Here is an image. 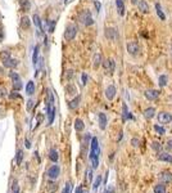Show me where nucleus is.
<instances>
[{"label":"nucleus","mask_w":172,"mask_h":193,"mask_svg":"<svg viewBox=\"0 0 172 193\" xmlns=\"http://www.w3.org/2000/svg\"><path fill=\"white\" fill-rule=\"evenodd\" d=\"M99 154H100V148H99V142L98 138H91V149H90V161L93 169H96L99 166Z\"/></svg>","instance_id":"1"},{"label":"nucleus","mask_w":172,"mask_h":193,"mask_svg":"<svg viewBox=\"0 0 172 193\" xmlns=\"http://www.w3.org/2000/svg\"><path fill=\"white\" fill-rule=\"evenodd\" d=\"M46 107H48V125H52L55 116V107H54V97H53L52 90H48V100H46Z\"/></svg>","instance_id":"2"},{"label":"nucleus","mask_w":172,"mask_h":193,"mask_svg":"<svg viewBox=\"0 0 172 193\" xmlns=\"http://www.w3.org/2000/svg\"><path fill=\"white\" fill-rule=\"evenodd\" d=\"M77 31H78V28H77L76 25H68L66 27V31H64V39H66L67 41H72L73 39L76 37L77 35Z\"/></svg>","instance_id":"3"},{"label":"nucleus","mask_w":172,"mask_h":193,"mask_svg":"<svg viewBox=\"0 0 172 193\" xmlns=\"http://www.w3.org/2000/svg\"><path fill=\"white\" fill-rule=\"evenodd\" d=\"M78 19H80V22H81L82 25H85V26H91L94 23V19H93L91 13L89 10L81 12V13H80V16H78Z\"/></svg>","instance_id":"4"},{"label":"nucleus","mask_w":172,"mask_h":193,"mask_svg":"<svg viewBox=\"0 0 172 193\" xmlns=\"http://www.w3.org/2000/svg\"><path fill=\"white\" fill-rule=\"evenodd\" d=\"M102 64L103 67H104V71L105 73H108V75H113L114 72V68H116V63L113 59H105V61H102Z\"/></svg>","instance_id":"5"},{"label":"nucleus","mask_w":172,"mask_h":193,"mask_svg":"<svg viewBox=\"0 0 172 193\" xmlns=\"http://www.w3.org/2000/svg\"><path fill=\"white\" fill-rule=\"evenodd\" d=\"M127 52L131 55H138L140 53V46L135 41H130V43H127Z\"/></svg>","instance_id":"6"},{"label":"nucleus","mask_w":172,"mask_h":193,"mask_svg":"<svg viewBox=\"0 0 172 193\" xmlns=\"http://www.w3.org/2000/svg\"><path fill=\"white\" fill-rule=\"evenodd\" d=\"M104 35H105V37L108 39V40H112V41L117 40V37H118L117 30L113 28V27H107L104 30Z\"/></svg>","instance_id":"7"},{"label":"nucleus","mask_w":172,"mask_h":193,"mask_svg":"<svg viewBox=\"0 0 172 193\" xmlns=\"http://www.w3.org/2000/svg\"><path fill=\"white\" fill-rule=\"evenodd\" d=\"M172 121V115L168 112H159L158 113V122L159 124H168Z\"/></svg>","instance_id":"8"},{"label":"nucleus","mask_w":172,"mask_h":193,"mask_svg":"<svg viewBox=\"0 0 172 193\" xmlns=\"http://www.w3.org/2000/svg\"><path fill=\"white\" fill-rule=\"evenodd\" d=\"M59 174H61V167L58 165H53L48 170V176L50 179H57L59 176Z\"/></svg>","instance_id":"9"},{"label":"nucleus","mask_w":172,"mask_h":193,"mask_svg":"<svg viewBox=\"0 0 172 193\" xmlns=\"http://www.w3.org/2000/svg\"><path fill=\"white\" fill-rule=\"evenodd\" d=\"M159 93H161L159 90H154V89H148V90H145L144 95H145V98H147V99H149V100H155L157 98L159 97Z\"/></svg>","instance_id":"10"},{"label":"nucleus","mask_w":172,"mask_h":193,"mask_svg":"<svg viewBox=\"0 0 172 193\" xmlns=\"http://www.w3.org/2000/svg\"><path fill=\"white\" fill-rule=\"evenodd\" d=\"M18 66V61L14 58H8L5 59V61H3V67H7V68H10V70H13V68H16Z\"/></svg>","instance_id":"11"},{"label":"nucleus","mask_w":172,"mask_h":193,"mask_svg":"<svg viewBox=\"0 0 172 193\" xmlns=\"http://www.w3.org/2000/svg\"><path fill=\"white\" fill-rule=\"evenodd\" d=\"M30 26H31V18L27 17V16L21 17V19H19V27L22 28V30H28Z\"/></svg>","instance_id":"12"},{"label":"nucleus","mask_w":172,"mask_h":193,"mask_svg":"<svg viewBox=\"0 0 172 193\" xmlns=\"http://www.w3.org/2000/svg\"><path fill=\"white\" fill-rule=\"evenodd\" d=\"M116 93H117V90H116L114 85H109V86L105 89V97H107V99L112 100L116 97Z\"/></svg>","instance_id":"13"},{"label":"nucleus","mask_w":172,"mask_h":193,"mask_svg":"<svg viewBox=\"0 0 172 193\" xmlns=\"http://www.w3.org/2000/svg\"><path fill=\"white\" fill-rule=\"evenodd\" d=\"M99 126H100V129L102 130H105V127H107V115L105 113H103V112H100L99 113Z\"/></svg>","instance_id":"14"},{"label":"nucleus","mask_w":172,"mask_h":193,"mask_svg":"<svg viewBox=\"0 0 172 193\" xmlns=\"http://www.w3.org/2000/svg\"><path fill=\"white\" fill-rule=\"evenodd\" d=\"M19 7L22 12H28L31 9V3L30 0H19Z\"/></svg>","instance_id":"15"},{"label":"nucleus","mask_w":172,"mask_h":193,"mask_svg":"<svg viewBox=\"0 0 172 193\" xmlns=\"http://www.w3.org/2000/svg\"><path fill=\"white\" fill-rule=\"evenodd\" d=\"M102 55L99 54V53H96V54H94V57H93V67L95 68H99V66L102 64Z\"/></svg>","instance_id":"16"},{"label":"nucleus","mask_w":172,"mask_h":193,"mask_svg":"<svg viewBox=\"0 0 172 193\" xmlns=\"http://www.w3.org/2000/svg\"><path fill=\"white\" fill-rule=\"evenodd\" d=\"M158 160H159V161L171 162V164H172V154H170L168 152H163V153H159V156H158Z\"/></svg>","instance_id":"17"},{"label":"nucleus","mask_w":172,"mask_h":193,"mask_svg":"<svg viewBox=\"0 0 172 193\" xmlns=\"http://www.w3.org/2000/svg\"><path fill=\"white\" fill-rule=\"evenodd\" d=\"M35 89H36L35 88V82L31 80V81H28L27 85H26V94H27V95H32V94L35 93Z\"/></svg>","instance_id":"18"},{"label":"nucleus","mask_w":172,"mask_h":193,"mask_svg":"<svg viewBox=\"0 0 172 193\" xmlns=\"http://www.w3.org/2000/svg\"><path fill=\"white\" fill-rule=\"evenodd\" d=\"M138 7L143 13H149V5H148V3L145 1V0H140V1L138 3Z\"/></svg>","instance_id":"19"},{"label":"nucleus","mask_w":172,"mask_h":193,"mask_svg":"<svg viewBox=\"0 0 172 193\" xmlns=\"http://www.w3.org/2000/svg\"><path fill=\"white\" fill-rule=\"evenodd\" d=\"M144 116H145V118H153L154 116H155V108L154 107H149V108H147L144 111Z\"/></svg>","instance_id":"20"},{"label":"nucleus","mask_w":172,"mask_h":193,"mask_svg":"<svg viewBox=\"0 0 172 193\" xmlns=\"http://www.w3.org/2000/svg\"><path fill=\"white\" fill-rule=\"evenodd\" d=\"M80 102H81V97H80V95H77V97L75 98V99H72L69 103H68V107H69L71 109H76L77 107H78Z\"/></svg>","instance_id":"21"},{"label":"nucleus","mask_w":172,"mask_h":193,"mask_svg":"<svg viewBox=\"0 0 172 193\" xmlns=\"http://www.w3.org/2000/svg\"><path fill=\"white\" fill-rule=\"evenodd\" d=\"M116 7H117V10H118V13H120V16H123V14H125L123 0H116Z\"/></svg>","instance_id":"22"},{"label":"nucleus","mask_w":172,"mask_h":193,"mask_svg":"<svg viewBox=\"0 0 172 193\" xmlns=\"http://www.w3.org/2000/svg\"><path fill=\"white\" fill-rule=\"evenodd\" d=\"M84 127H85L84 121H82L81 118H76V120H75V129H76V131H82V130H84Z\"/></svg>","instance_id":"23"},{"label":"nucleus","mask_w":172,"mask_h":193,"mask_svg":"<svg viewBox=\"0 0 172 193\" xmlns=\"http://www.w3.org/2000/svg\"><path fill=\"white\" fill-rule=\"evenodd\" d=\"M32 22H34V25L36 26L37 28H41V31H43V25H41V19H40V17H39V14H34V16H32Z\"/></svg>","instance_id":"24"},{"label":"nucleus","mask_w":172,"mask_h":193,"mask_svg":"<svg viewBox=\"0 0 172 193\" xmlns=\"http://www.w3.org/2000/svg\"><path fill=\"white\" fill-rule=\"evenodd\" d=\"M122 118H123V121H126L127 118H132V116L129 113V109H127V106L125 104H122Z\"/></svg>","instance_id":"25"},{"label":"nucleus","mask_w":172,"mask_h":193,"mask_svg":"<svg viewBox=\"0 0 172 193\" xmlns=\"http://www.w3.org/2000/svg\"><path fill=\"white\" fill-rule=\"evenodd\" d=\"M49 158L52 160L53 162H57V161H58V158H59V156H58V151H57V149H50V152H49Z\"/></svg>","instance_id":"26"},{"label":"nucleus","mask_w":172,"mask_h":193,"mask_svg":"<svg viewBox=\"0 0 172 193\" xmlns=\"http://www.w3.org/2000/svg\"><path fill=\"white\" fill-rule=\"evenodd\" d=\"M39 52H40V46L36 45L34 49V54H32V63L36 64L37 63V59H39Z\"/></svg>","instance_id":"27"},{"label":"nucleus","mask_w":172,"mask_h":193,"mask_svg":"<svg viewBox=\"0 0 172 193\" xmlns=\"http://www.w3.org/2000/svg\"><path fill=\"white\" fill-rule=\"evenodd\" d=\"M155 10H157V14H158L159 18H161L162 21H164V19H166V16L163 14L162 8H161V4H159V3H157V4H155Z\"/></svg>","instance_id":"28"},{"label":"nucleus","mask_w":172,"mask_h":193,"mask_svg":"<svg viewBox=\"0 0 172 193\" xmlns=\"http://www.w3.org/2000/svg\"><path fill=\"white\" fill-rule=\"evenodd\" d=\"M9 77H10V80L12 81H18V80H21V76H19V73L18 72H16V71H13V70H10V72H9Z\"/></svg>","instance_id":"29"},{"label":"nucleus","mask_w":172,"mask_h":193,"mask_svg":"<svg viewBox=\"0 0 172 193\" xmlns=\"http://www.w3.org/2000/svg\"><path fill=\"white\" fill-rule=\"evenodd\" d=\"M66 91H67V94H71V95H73V94L77 93V89H76L75 85L68 84L67 86H66Z\"/></svg>","instance_id":"30"},{"label":"nucleus","mask_w":172,"mask_h":193,"mask_svg":"<svg viewBox=\"0 0 172 193\" xmlns=\"http://www.w3.org/2000/svg\"><path fill=\"white\" fill-rule=\"evenodd\" d=\"M158 82H159V86H166L167 85V82H168V77L166 76V75H161L159 76V79H158Z\"/></svg>","instance_id":"31"},{"label":"nucleus","mask_w":172,"mask_h":193,"mask_svg":"<svg viewBox=\"0 0 172 193\" xmlns=\"http://www.w3.org/2000/svg\"><path fill=\"white\" fill-rule=\"evenodd\" d=\"M161 178H162V180H163V182H171V180H172V173H168V171H164V173H162Z\"/></svg>","instance_id":"32"},{"label":"nucleus","mask_w":172,"mask_h":193,"mask_svg":"<svg viewBox=\"0 0 172 193\" xmlns=\"http://www.w3.org/2000/svg\"><path fill=\"white\" fill-rule=\"evenodd\" d=\"M154 193H166V187L163 184H157L154 187Z\"/></svg>","instance_id":"33"},{"label":"nucleus","mask_w":172,"mask_h":193,"mask_svg":"<svg viewBox=\"0 0 172 193\" xmlns=\"http://www.w3.org/2000/svg\"><path fill=\"white\" fill-rule=\"evenodd\" d=\"M62 193H72V183L67 182L66 185H64V188H63V191H62Z\"/></svg>","instance_id":"34"},{"label":"nucleus","mask_w":172,"mask_h":193,"mask_svg":"<svg viewBox=\"0 0 172 193\" xmlns=\"http://www.w3.org/2000/svg\"><path fill=\"white\" fill-rule=\"evenodd\" d=\"M0 58H1L3 61L10 58V52H8V50H1V52H0Z\"/></svg>","instance_id":"35"},{"label":"nucleus","mask_w":172,"mask_h":193,"mask_svg":"<svg viewBox=\"0 0 172 193\" xmlns=\"http://www.w3.org/2000/svg\"><path fill=\"white\" fill-rule=\"evenodd\" d=\"M100 183H102V176H100V175H98V176H96V180H95V182H94V185H93V191H96V189L99 188Z\"/></svg>","instance_id":"36"},{"label":"nucleus","mask_w":172,"mask_h":193,"mask_svg":"<svg viewBox=\"0 0 172 193\" xmlns=\"http://www.w3.org/2000/svg\"><path fill=\"white\" fill-rule=\"evenodd\" d=\"M22 80H18V81H14L13 82V89L16 91H18V90H21V89H22Z\"/></svg>","instance_id":"37"},{"label":"nucleus","mask_w":172,"mask_h":193,"mask_svg":"<svg viewBox=\"0 0 172 193\" xmlns=\"http://www.w3.org/2000/svg\"><path fill=\"white\" fill-rule=\"evenodd\" d=\"M9 98H10V99H21V100H22V95H21L19 93H17L16 90L9 93Z\"/></svg>","instance_id":"38"},{"label":"nucleus","mask_w":172,"mask_h":193,"mask_svg":"<svg viewBox=\"0 0 172 193\" xmlns=\"http://www.w3.org/2000/svg\"><path fill=\"white\" fill-rule=\"evenodd\" d=\"M22 160H23V151H22V149H19L18 152H17V158H16L17 164H18V165H21V162H22Z\"/></svg>","instance_id":"39"},{"label":"nucleus","mask_w":172,"mask_h":193,"mask_svg":"<svg viewBox=\"0 0 172 193\" xmlns=\"http://www.w3.org/2000/svg\"><path fill=\"white\" fill-rule=\"evenodd\" d=\"M152 148L155 151V152H158V151L162 149V145H161L159 142H153V143H152Z\"/></svg>","instance_id":"40"},{"label":"nucleus","mask_w":172,"mask_h":193,"mask_svg":"<svg viewBox=\"0 0 172 193\" xmlns=\"http://www.w3.org/2000/svg\"><path fill=\"white\" fill-rule=\"evenodd\" d=\"M12 193H19V185H18V182H17V180H14V182H13Z\"/></svg>","instance_id":"41"},{"label":"nucleus","mask_w":172,"mask_h":193,"mask_svg":"<svg viewBox=\"0 0 172 193\" xmlns=\"http://www.w3.org/2000/svg\"><path fill=\"white\" fill-rule=\"evenodd\" d=\"M154 130H155L157 133H158V134H161V135H163L166 133V130L163 129V127L161 126V125H154Z\"/></svg>","instance_id":"42"},{"label":"nucleus","mask_w":172,"mask_h":193,"mask_svg":"<svg viewBox=\"0 0 172 193\" xmlns=\"http://www.w3.org/2000/svg\"><path fill=\"white\" fill-rule=\"evenodd\" d=\"M49 192H52V193H54L55 191L58 189V187H57V183H49Z\"/></svg>","instance_id":"43"},{"label":"nucleus","mask_w":172,"mask_h":193,"mask_svg":"<svg viewBox=\"0 0 172 193\" xmlns=\"http://www.w3.org/2000/svg\"><path fill=\"white\" fill-rule=\"evenodd\" d=\"M7 89H5L4 86H3V85H0V98H3V97H5L7 95Z\"/></svg>","instance_id":"44"},{"label":"nucleus","mask_w":172,"mask_h":193,"mask_svg":"<svg viewBox=\"0 0 172 193\" xmlns=\"http://www.w3.org/2000/svg\"><path fill=\"white\" fill-rule=\"evenodd\" d=\"M87 180H89V182L93 180V170H91V169H89V170H87Z\"/></svg>","instance_id":"45"},{"label":"nucleus","mask_w":172,"mask_h":193,"mask_svg":"<svg viewBox=\"0 0 172 193\" xmlns=\"http://www.w3.org/2000/svg\"><path fill=\"white\" fill-rule=\"evenodd\" d=\"M81 80H82V85H86V82H87V76H86V73H82Z\"/></svg>","instance_id":"46"},{"label":"nucleus","mask_w":172,"mask_h":193,"mask_svg":"<svg viewBox=\"0 0 172 193\" xmlns=\"http://www.w3.org/2000/svg\"><path fill=\"white\" fill-rule=\"evenodd\" d=\"M104 193H114V187H108L104 191Z\"/></svg>","instance_id":"47"},{"label":"nucleus","mask_w":172,"mask_h":193,"mask_svg":"<svg viewBox=\"0 0 172 193\" xmlns=\"http://www.w3.org/2000/svg\"><path fill=\"white\" fill-rule=\"evenodd\" d=\"M32 106H34V102H32L31 99L27 102V111H31V108H32Z\"/></svg>","instance_id":"48"},{"label":"nucleus","mask_w":172,"mask_h":193,"mask_svg":"<svg viewBox=\"0 0 172 193\" xmlns=\"http://www.w3.org/2000/svg\"><path fill=\"white\" fill-rule=\"evenodd\" d=\"M54 27H55V21H53V22L50 23V27H49V32H53V31H54Z\"/></svg>","instance_id":"49"},{"label":"nucleus","mask_w":172,"mask_h":193,"mask_svg":"<svg viewBox=\"0 0 172 193\" xmlns=\"http://www.w3.org/2000/svg\"><path fill=\"white\" fill-rule=\"evenodd\" d=\"M131 144L134 145V147H138V145H139V139L134 138V139H132V140H131Z\"/></svg>","instance_id":"50"},{"label":"nucleus","mask_w":172,"mask_h":193,"mask_svg":"<svg viewBox=\"0 0 172 193\" xmlns=\"http://www.w3.org/2000/svg\"><path fill=\"white\" fill-rule=\"evenodd\" d=\"M166 148H167L168 151H170V149H172V139H170V140L167 142V145H166Z\"/></svg>","instance_id":"51"},{"label":"nucleus","mask_w":172,"mask_h":193,"mask_svg":"<svg viewBox=\"0 0 172 193\" xmlns=\"http://www.w3.org/2000/svg\"><path fill=\"white\" fill-rule=\"evenodd\" d=\"M72 76H73V71H72V70L67 71V79L69 80V79H71V77H72Z\"/></svg>","instance_id":"52"},{"label":"nucleus","mask_w":172,"mask_h":193,"mask_svg":"<svg viewBox=\"0 0 172 193\" xmlns=\"http://www.w3.org/2000/svg\"><path fill=\"white\" fill-rule=\"evenodd\" d=\"M4 39V31H3V27L0 26V41Z\"/></svg>","instance_id":"53"},{"label":"nucleus","mask_w":172,"mask_h":193,"mask_svg":"<svg viewBox=\"0 0 172 193\" xmlns=\"http://www.w3.org/2000/svg\"><path fill=\"white\" fill-rule=\"evenodd\" d=\"M84 192V189H82V187H77L76 188V192L75 193H82Z\"/></svg>","instance_id":"54"},{"label":"nucleus","mask_w":172,"mask_h":193,"mask_svg":"<svg viewBox=\"0 0 172 193\" xmlns=\"http://www.w3.org/2000/svg\"><path fill=\"white\" fill-rule=\"evenodd\" d=\"M25 144H26V147H27V148H30V147H31V144H30V140H28L27 138L25 139Z\"/></svg>","instance_id":"55"},{"label":"nucleus","mask_w":172,"mask_h":193,"mask_svg":"<svg viewBox=\"0 0 172 193\" xmlns=\"http://www.w3.org/2000/svg\"><path fill=\"white\" fill-rule=\"evenodd\" d=\"M94 4H95V7H96V9H98V10H99V9H100V3H98V1H95V3H94Z\"/></svg>","instance_id":"56"},{"label":"nucleus","mask_w":172,"mask_h":193,"mask_svg":"<svg viewBox=\"0 0 172 193\" xmlns=\"http://www.w3.org/2000/svg\"><path fill=\"white\" fill-rule=\"evenodd\" d=\"M4 73V67H0V75H3Z\"/></svg>","instance_id":"57"},{"label":"nucleus","mask_w":172,"mask_h":193,"mask_svg":"<svg viewBox=\"0 0 172 193\" xmlns=\"http://www.w3.org/2000/svg\"><path fill=\"white\" fill-rule=\"evenodd\" d=\"M131 3H132V4H136V3H138V0H131Z\"/></svg>","instance_id":"58"},{"label":"nucleus","mask_w":172,"mask_h":193,"mask_svg":"<svg viewBox=\"0 0 172 193\" xmlns=\"http://www.w3.org/2000/svg\"><path fill=\"white\" fill-rule=\"evenodd\" d=\"M0 21H1V16H0Z\"/></svg>","instance_id":"59"}]
</instances>
